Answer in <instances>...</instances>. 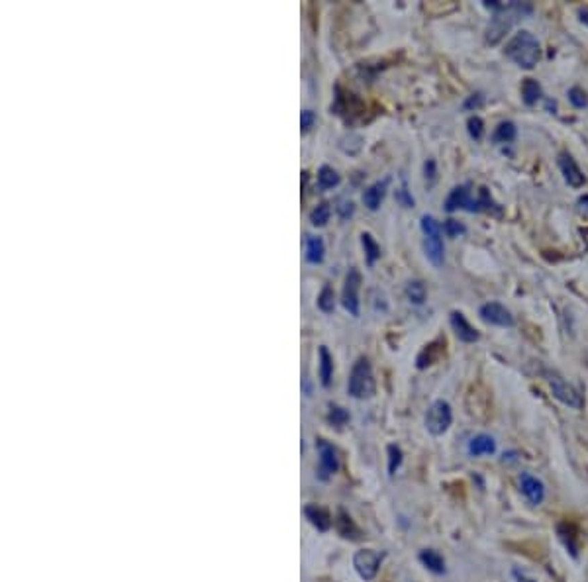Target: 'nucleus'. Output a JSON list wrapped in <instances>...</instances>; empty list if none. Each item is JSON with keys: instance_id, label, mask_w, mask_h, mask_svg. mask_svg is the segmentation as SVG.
Masks as SVG:
<instances>
[{"instance_id": "f257e3e1", "label": "nucleus", "mask_w": 588, "mask_h": 582, "mask_svg": "<svg viewBox=\"0 0 588 582\" xmlns=\"http://www.w3.org/2000/svg\"><path fill=\"white\" fill-rule=\"evenodd\" d=\"M504 53L522 69H534L541 57V47L530 32H518L506 44Z\"/></svg>"}, {"instance_id": "f03ea898", "label": "nucleus", "mask_w": 588, "mask_h": 582, "mask_svg": "<svg viewBox=\"0 0 588 582\" xmlns=\"http://www.w3.org/2000/svg\"><path fill=\"white\" fill-rule=\"evenodd\" d=\"M422 231H424L425 257L434 267H441L446 261V247L441 238V228L434 216H422Z\"/></svg>"}, {"instance_id": "7ed1b4c3", "label": "nucleus", "mask_w": 588, "mask_h": 582, "mask_svg": "<svg viewBox=\"0 0 588 582\" xmlns=\"http://www.w3.org/2000/svg\"><path fill=\"white\" fill-rule=\"evenodd\" d=\"M349 394L353 398H370L375 394V379H373V369L367 357H359L357 363L351 369L349 376Z\"/></svg>"}, {"instance_id": "20e7f679", "label": "nucleus", "mask_w": 588, "mask_h": 582, "mask_svg": "<svg viewBox=\"0 0 588 582\" xmlns=\"http://www.w3.org/2000/svg\"><path fill=\"white\" fill-rule=\"evenodd\" d=\"M545 379H547L549 388L559 402H563L569 408H575V410H580L585 406V400H582V396L578 394L577 388L569 385L561 374L555 373V371H545Z\"/></svg>"}, {"instance_id": "39448f33", "label": "nucleus", "mask_w": 588, "mask_h": 582, "mask_svg": "<svg viewBox=\"0 0 588 582\" xmlns=\"http://www.w3.org/2000/svg\"><path fill=\"white\" fill-rule=\"evenodd\" d=\"M453 422V412L446 400H436L425 414V428L432 435H443Z\"/></svg>"}, {"instance_id": "423d86ee", "label": "nucleus", "mask_w": 588, "mask_h": 582, "mask_svg": "<svg viewBox=\"0 0 588 582\" xmlns=\"http://www.w3.org/2000/svg\"><path fill=\"white\" fill-rule=\"evenodd\" d=\"M359 288H361V275L357 269H351L345 276L343 283V292H341V302L343 308L348 310L351 316H359Z\"/></svg>"}, {"instance_id": "0eeeda50", "label": "nucleus", "mask_w": 588, "mask_h": 582, "mask_svg": "<svg viewBox=\"0 0 588 582\" xmlns=\"http://www.w3.org/2000/svg\"><path fill=\"white\" fill-rule=\"evenodd\" d=\"M382 555L373 549H361L353 557V567L363 581H373L379 572Z\"/></svg>"}, {"instance_id": "6e6552de", "label": "nucleus", "mask_w": 588, "mask_h": 582, "mask_svg": "<svg viewBox=\"0 0 588 582\" xmlns=\"http://www.w3.org/2000/svg\"><path fill=\"white\" fill-rule=\"evenodd\" d=\"M479 314L480 318L484 319L487 324H492V326H500V328H512L514 326V316L510 314V310L498 304V302L482 304Z\"/></svg>"}, {"instance_id": "1a4fd4ad", "label": "nucleus", "mask_w": 588, "mask_h": 582, "mask_svg": "<svg viewBox=\"0 0 588 582\" xmlns=\"http://www.w3.org/2000/svg\"><path fill=\"white\" fill-rule=\"evenodd\" d=\"M512 8H514V4H510L506 10L496 12V16L492 18V22H490V26L487 28V42H489L490 45L498 44L502 38H504V33L512 28L514 20H516V18H512L514 14H510Z\"/></svg>"}, {"instance_id": "9d476101", "label": "nucleus", "mask_w": 588, "mask_h": 582, "mask_svg": "<svg viewBox=\"0 0 588 582\" xmlns=\"http://www.w3.org/2000/svg\"><path fill=\"white\" fill-rule=\"evenodd\" d=\"M316 447L318 455H320V476L326 481L327 476H332L339 469L338 453L334 449V445H329L324 440H318Z\"/></svg>"}, {"instance_id": "9b49d317", "label": "nucleus", "mask_w": 588, "mask_h": 582, "mask_svg": "<svg viewBox=\"0 0 588 582\" xmlns=\"http://www.w3.org/2000/svg\"><path fill=\"white\" fill-rule=\"evenodd\" d=\"M520 488H522V494L530 500V504L539 506L545 500V484L530 472L520 474Z\"/></svg>"}, {"instance_id": "f8f14e48", "label": "nucleus", "mask_w": 588, "mask_h": 582, "mask_svg": "<svg viewBox=\"0 0 588 582\" xmlns=\"http://www.w3.org/2000/svg\"><path fill=\"white\" fill-rule=\"evenodd\" d=\"M559 169L561 173L565 176L566 185L573 188H580L585 183H587V176L585 173L580 171V167L577 165V161L571 157L569 153H561L559 155Z\"/></svg>"}, {"instance_id": "ddd939ff", "label": "nucleus", "mask_w": 588, "mask_h": 582, "mask_svg": "<svg viewBox=\"0 0 588 582\" xmlns=\"http://www.w3.org/2000/svg\"><path fill=\"white\" fill-rule=\"evenodd\" d=\"M389 183H391V178L386 176V178H382V181H377L375 185H370V187L363 192V202H365L367 208L373 210V212L381 208L382 200H384L386 190H389Z\"/></svg>"}, {"instance_id": "4468645a", "label": "nucleus", "mask_w": 588, "mask_h": 582, "mask_svg": "<svg viewBox=\"0 0 588 582\" xmlns=\"http://www.w3.org/2000/svg\"><path fill=\"white\" fill-rule=\"evenodd\" d=\"M473 208V198L468 197V187L463 185V187H455L449 197L446 200V210L451 214V212H457V210H468L471 212Z\"/></svg>"}, {"instance_id": "2eb2a0df", "label": "nucleus", "mask_w": 588, "mask_h": 582, "mask_svg": "<svg viewBox=\"0 0 588 582\" xmlns=\"http://www.w3.org/2000/svg\"><path fill=\"white\" fill-rule=\"evenodd\" d=\"M451 326H453V330H455V333H457V338L461 341H465V343H475V341H479V331L468 324L467 318H465L461 312H451Z\"/></svg>"}, {"instance_id": "dca6fc26", "label": "nucleus", "mask_w": 588, "mask_h": 582, "mask_svg": "<svg viewBox=\"0 0 588 582\" xmlns=\"http://www.w3.org/2000/svg\"><path fill=\"white\" fill-rule=\"evenodd\" d=\"M496 451V441L492 440L487 433L475 435L473 440L468 441V453L473 457H480V455H492Z\"/></svg>"}, {"instance_id": "f3484780", "label": "nucleus", "mask_w": 588, "mask_h": 582, "mask_svg": "<svg viewBox=\"0 0 588 582\" xmlns=\"http://www.w3.org/2000/svg\"><path fill=\"white\" fill-rule=\"evenodd\" d=\"M557 535H559V539L563 541V545L566 547V551H569L573 557H577L578 543H577V529H575V526H571V524H566V522L557 524Z\"/></svg>"}, {"instance_id": "a211bd4d", "label": "nucleus", "mask_w": 588, "mask_h": 582, "mask_svg": "<svg viewBox=\"0 0 588 582\" xmlns=\"http://www.w3.org/2000/svg\"><path fill=\"white\" fill-rule=\"evenodd\" d=\"M324 255H326L324 240L316 238V235H308V240H306V261L312 265H320L324 261Z\"/></svg>"}, {"instance_id": "6ab92c4d", "label": "nucleus", "mask_w": 588, "mask_h": 582, "mask_svg": "<svg viewBox=\"0 0 588 582\" xmlns=\"http://www.w3.org/2000/svg\"><path fill=\"white\" fill-rule=\"evenodd\" d=\"M304 516L310 519V524L314 527H318L320 531H326L332 526V519H329V514H327L324 508H318V506H306L304 508Z\"/></svg>"}, {"instance_id": "aec40b11", "label": "nucleus", "mask_w": 588, "mask_h": 582, "mask_svg": "<svg viewBox=\"0 0 588 582\" xmlns=\"http://www.w3.org/2000/svg\"><path fill=\"white\" fill-rule=\"evenodd\" d=\"M446 341H434V343H430V345H425L424 349H422V353L418 355V359H416V365H418V369H425V367H430L432 363L436 361L437 357H439V353H441V345H443Z\"/></svg>"}, {"instance_id": "412c9836", "label": "nucleus", "mask_w": 588, "mask_h": 582, "mask_svg": "<svg viewBox=\"0 0 588 582\" xmlns=\"http://www.w3.org/2000/svg\"><path fill=\"white\" fill-rule=\"evenodd\" d=\"M420 560L424 563L425 569H430V571L436 572V574H443V572H446V560H443V557H441L439 553H436V551H422V553H420Z\"/></svg>"}, {"instance_id": "4be33fe9", "label": "nucleus", "mask_w": 588, "mask_h": 582, "mask_svg": "<svg viewBox=\"0 0 588 582\" xmlns=\"http://www.w3.org/2000/svg\"><path fill=\"white\" fill-rule=\"evenodd\" d=\"M332 374H334V359L326 347H320V381L322 385H332Z\"/></svg>"}, {"instance_id": "5701e85b", "label": "nucleus", "mask_w": 588, "mask_h": 582, "mask_svg": "<svg viewBox=\"0 0 588 582\" xmlns=\"http://www.w3.org/2000/svg\"><path fill=\"white\" fill-rule=\"evenodd\" d=\"M522 99L528 106H534L535 102L541 99V85L535 78H523Z\"/></svg>"}, {"instance_id": "b1692460", "label": "nucleus", "mask_w": 588, "mask_h": 582, "mask_svg": "<svg viewBox=\"0 0 588 582\" xmlns=\"http://www.w3.org/2000/svg\"><path fill=\"white\" fill-rule=\"evenodd\" d=\"M339 183H341V176L338 175L336 169H332V167L327 165L320 167V171H318V185H320V188L327 190V188L338 187Z\"/></svg>"}, {"instance_id": "393cba45", "label": "nucleus", "mask_w": 588, "mask_h": 582, "mask_svg": "<svg viewBox=\"0 0 588 582\" xmlns=\"http://www.w3.org/2000/svg\"><path fill=\"white\" fill-rule=\"evenodd\" d=\"M516 133H518V130H516V124H514V122H500L498 128H496V132L492 135V140L496 143H510L516 140Z\"/></svg>"}, {"instance_id": "a878e982", "label": "nucleus", "mask_w": 588, "mask_h": 582, "mask_svg": "<svg viewBox=\"0 0 588 582\" xmlns=\"http://www.w3.org/2000/svg\"><path fill=\"white\" fill-rule=\"evenodd\" d=\"M406 297L412 304H424L425 297H427V290H425V285L422 281H410L406 285Z\"/></svg>"}, {"instance_id": "bb28decb", "label": "nucleus", "mask_w": 588, "mask_h": 582, "mask_svg": "<svg viewBox=\"0 0 588 582\" xmlns=\"http://www.w3.org/2000/svg\"><path fill=\"white\" fill-rule=\"evenodd\" d=\"M361 243H363V247H365L367 263L375 265V261L381 257V247L377 245V242L373 240V235H370V233H363V235H361Z\"/></svg>"}, {"instance_id": "cd10ccee", "label": "nucleus", "mask_w": 588, "mask_h": 582, "mask_svg": "<svg viewBox=\"0 0 588 582\" xmlns=\"http://www.w3.org/2000/svg\"><path fill=\"white\" fill-rule=\"evenodd\" d=\"M492 208H496V202L492 200L489 190L482 187L479 190V198H477V200H473V208H471V212H490Z\"/></svg>"}, {"instance_id": "c85d7f7f", "label": "nucleus", "mask_w": 588, "mask_h": 582, "mask_svg": "<svg viewBox=\"0 0 588 582\" xmlns=\"http://www.w3.org/2000/svg\"><path fill=\"white\" fill-rule=\"evenodd\" d=\"M329 216H332L329 204H327V202H322V204H318L316 208L310 212V222H312V226L322 228V226H326L327 222H329Z\"/></svg>"}, {"instance_id": "c756f323", "label": "nucleus", "mask_w": 588, "mask_h": 582, "mask_svg": "<svg viewBox=\"0 0 588 582\" xmlns=\"http://www.w3.org/2000/svg\"><path fill=\"white\" fill-rule=\"evenodd\" d=\"M318 308H320L322 312H326V314L334 312V308H336V294H334V288L329 285H326L322 288V292H320V297H318Z\"/></svg>"}, {"instance_id": "7c9ffc66", "label": "nucleus", "mask_w": 588, "mask_h": 582, "mask_svg": "<svg viewBox=\"0 0 588 582\" xmlns=\"http://www.w3.org/2000/svg\"><path fill=\"white\" fill-rule=\"evenodd\" d=\"M338 529L339 533L343 535V538H351L355 539L357 538V527L353 526V522H351V517L343 512V510H339V516H338Z\"/></svg>"}, {"instance_id": "2f4dec72", "label": "nucleus", "mask_w": 588, "mask_h": 582, "mask_svg": "<svg viewBox=\"0 0 588 582\" xmlns=\"http://www.w3.org/2000/svg\"><path fill=\"white\" fill-rule=\"evenodd\" d=\"M569 102L575 106V108H587L588 106V97L587 92L582 88L573 87L569 90Z\"/></svg>"}, {"instance_id": "473e14b6", "label": "nucleus", "mask_w": 588, "mask_h": 582, "mask_svg": "<svg viewBox=\"0 0 588 582\" xmlns=\"http://www.w3.org/2000/svg\"><path fill=\"white\" fill-rule=\"evenodd\" d=\"M402 463V451L398 445H389V474H394Z\"/></svg>"}, {"instance_id": "72a5a7b5", "label": "nucleus", "mask_w": 588, "mask_h": 582, "mask_svg": "<svg viewBox=\"0 0 588 582\" xmlns=\"http://www.w3.org/2000/svg\"><path fill=\"white\" fill-rule=\"evenodd\" d=\"M467 128H468V133H471V138H473V140H477V142H479L480 138L484 135V124H482V120H480L479 116H471L467 122Z\"/></svg>"}, {"instance_id": "f704fd0d", "label": "nucleus", "mask_w": 588, "mask_h": 582, "mask_svg": "<svg viewBox=\"0 0 588 582\" xmlns=\"http://www.w3.org/2000/svg\"><path fill=\"white\" fill-rule=\"evenodd\" d=\"M327 419H329L334 426H343V424H348L349 414L343 410V408L332 406L329 408V414H327Z\"/></svg>"}, {"instance_id": "c9c22d12", "label": "nucleus", "mask_w": 588, "mask_h": 582, "mask_svg": "<svg viewBox=\"0 0 588 582\" xmlns=\"http://www.w3.org/2000/svg\"><path fill=\"white\" fill-rule=\"evenodd\" d=\"M443 231H446L449 238H457L461 233H465V226L457 220H447L443 224Z\"/></svg>"}, {"instance_id": "e433bc0d", "label": "nucleus", "mask_w": 588, "mask_h": 582, "mask_svg": "<svg viewBox=\"0 0 588 582\" xmlns=\"http://www.w3.org/2000/svg\"><path fill=\"white\" fill-rule=\"evenodd\" d=\"M314 122H316V116H314V112L312 110H304L302 112V118H300V128H302V132H308L312 126H314Z\"/></svg>"}, {"instance_id": "4c0bfd02", "label": "nucleus", "mask_w": 588, "mask_h": 582, "mask_svg": "<svg viewBox=\"0 0 588 582\" xmlns=\"http://www.w3.org/2000/svg\"><path fill=\"white\" fill-rule=\"evenodd\" d=\"M482 102H484V97L480 94V92H477V94H473L471 99L465 102V108L467 110H473V108H480L482 106Z\"/></svg>"}, {"instance_id": "58836bf2", "label": "nucleus", "mask_w": 588, "mask_h": 582, "mask_svg": "<svg viewBox=\"0 0 588 582\" xmlns=\"http://www.w3.org/2000/svg\"><path fill=\"white\" fill-rule=\"evenodd\" d=\"M434 176H436V163L430 159V161L425 163V178H430V181H432Z\"/></svg>"}, {"instance_id": "ea45409f", "label": "nucleus", "mask_w": 588, "mask_h": 582, "mask_svg": "<svg viewBox=\"0 0 588 582\" xmlns=\"http://www.w3.org/2000/svg\"><path fill=\"white\" fill-rule=\"evenodd\" d=\"M578 206H580V208H582V210H587V212H588V194H585V197L578 198Z\"/></svg>"}, {"instance_id": "a19ab883", "label": "nucleus", "mask_w": 588, "mask_h": 582, "mask_svg": "<svg viewBox=\"0 0 588 582\" xmlns=\"http://www.w3.org/2000/svg\"><path fill=\"white\" fill-rule=\"evenodd\" d=\"M578 16H580V22L587 24V26H588V8H582V10H578Z\"/></svg>"}, {"instance_id": "79ce46f5", "label": "nucleus", "mask_w": 588, "mask_h": 582, "mask_svg": "<svg viewBox=\"0 0 588 582\" xmlns=\"http://www.w3.org/2000/svg\"><path fill=\"white\" fill-rule=\"evenodd\" d=\"M516 581H518V582H535V581H532V579H528V576L520 574V572H516Z\"/></svg>"}]
</instances>
